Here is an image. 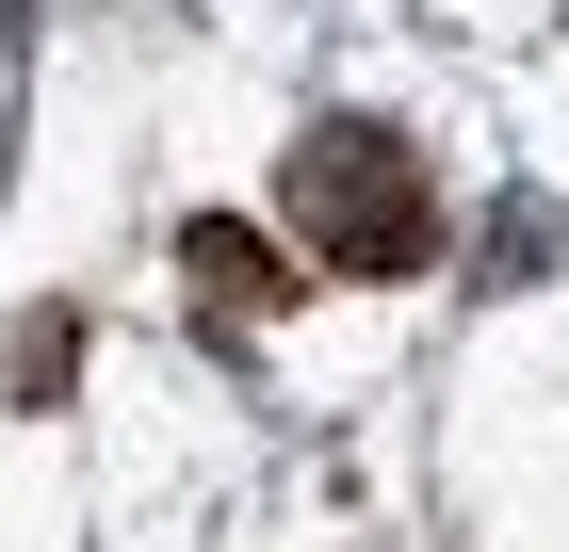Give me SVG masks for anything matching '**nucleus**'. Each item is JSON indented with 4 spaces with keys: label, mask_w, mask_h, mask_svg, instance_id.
I'll return each mask as SVG.
<instances>
[{
    "label": "nucleus",
    "mask_w": 569,
    "mask_h": 552,
    "mask_svg": "<svg viewBox=\"0 0 569 552\" xmlns=\"http://www.w3.org/2000/svg\"><path fill=\"white\" fill-rule=\"evenodd\" d=\"M277 212H293V244L326 260V277H423V244H439L423 163H407L375 114H326V130H309L293 179H277Z\"/></svg>",
    "instance_id": "nucleus-1"
},
{
    "label": "nucleus",
    "mask_w": 569,
    "mask_h": 552,
    "mask_svg": "<svg viewBox=\"0 0 569 552\" xmlns=\"http://www.w3.org/2000/svg\"><path fill=\"white\" fill-rule=\"evenodd\" d=\"M179 277H196V309H228V325L293 309V277H277V244H261L244 212H196V228H179Z\"/></svg>",
    "instance_id": "nucleus-2"
},
{
    "label": "nucleus",
    "mask_w": 569,
    "mask_h": 552,
    "mask_svg": "<svg viewBox=\"0 0 569 552\" xmlns=\"http://www.w3.org/2000/svg\"><path fill=\"white\" fill-rule=\"evenodd\" d=\"M66 374H82V309H33V325L0 341V407H33V423H49V407H66Z\"/></svg>",
    "instance_id": "nucleus-3"
}]
</instances>
